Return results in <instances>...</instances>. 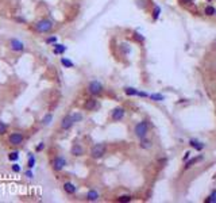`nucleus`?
I'll use <instances>...</instances> for the list:
<instances>
[{
    "label": "nucleus",
    "instance_id": "obj_2",
    "mask_svg": "<svg viewBox=\"0 0 216 203\" xmlns=\"http://www.w3.org/2000/svg\"><path fill=\"white\" fill-rule=\"evenodd\" d=\"M86 91H88V94L91 95V96H100V95H103V92H104V87H103V84L100 83L99 80H92L88 83V85H86Z\"/></svg>",
    "mask_w": 216,
    "mask_h": 203
},
{
    "label": "nucleus",
    "instance_id": "obj_21",
    "mask_svg": "<svg viewBox=\"0 0 216 203\" xmlns=\"http://www.w3.org/2000/svg\"><path fill=\"white\" fill-rule=\"evenodd\" d=\"M189 144H191V146L195 148L196 150H203L204 149V144L203 142H200V141H197V140H191L189 141Z\"/></svg>",
    "mask_w": 216,
    "mask_h": 203
},
{
    "label": "nucleus",
    "instance_id": "obj_1",
    "mask_svg": "<svg viewBox=\"0 0 216 203\" xmlns=\"http://www.w3.org/2000/svg\"><path fill=\"white\" fill-rule=\"evenodd\" d=\"M53 28H54L53 20H50L47 18H42V19L37 20L33 25V30L38 34H49V33H51Z\"/></svg>",
    "mask_w": 216,
    "mask_h": 203
},
{
    "label": "nucleus",
    "instance_id": "obj_4",
    "mask_svg": "<svg viewBox=\"0 0 216 203\" xmlns=\"http://www.w3.org/2000/svg\"><path fill=\"white\" fill-rule=\"evenodd\" d=\"M105 152H107L105 144H100V142L99 144H95L91 149V157L93 158V160H100V158L105 155Z\"/></svg>",
    "mask_w": 216,
    "mask_h": 203
},
{
    "label": "nucleus",
    "instance_id": "obj_10",
    "mask_svg": "<svg viewBox=\"0 0 216 203\" xmlns=\"http://www.w3.org/2000/svg\"><path fill=\"white\" fill-rule=\"evenodd\" d=\"M124 115H126V110L123 108V107H120V106L115 107V108L111 111V119L114 122H119L124 118Z\"/></svg>",
    "mask_w": 216,
    "mask_h": 203
},
{
    "label": "nucleus",
    "instance_id": "obj_3",
    "mask_svg": "<svg viewBox=\"0 0 216 203\" xmlns=\"http://www.w3.org/2000/svg\"><path fill=\"white\" fill-rule=\"evenodd\" d=\"M50 165H51V168H53L54 172H61V171H64L66 168V165H68V160L65 158V156L57 155V156H54V157L51 158Z\"/></svg>",
    "mask_w": 216,
    "mask_h": 203
},
{
    "label": "nucleus",
    "instance_id": "obj_40",
    "mask_svg": "<svg viewBox=\"0 0 216 203\" xmlns=\"http://www.w3.org/2000/svg\"><path fill=\"white\" fill-rule=\"evenodd\" d=\"M215 15H216V14H215Z\"/></svg>",
    "mask_w": 216,
    "mask_h": 203
},
{
    "label": "nucleus",
    "instance_id": "obj_7",
    "mask_svg": "<svg viewBox=\"0 0 216 203\" xmlns=\"http://www.w3.org/2000/svg\"><path fill=\"white\" fill-rule=\"evenodd\" d=\"M8 48L14 53H23L26 50V43L19 38H11L10 42H8Z\"/></svg>",
    "mask_w": 216,
    "mask_h": 203
},
{
    "label": "nucleus",
    "instance_id": "obj_13",
    "mask_svg": "<svg viewBox=\"0 0 216 203\" xmlns=\"http://www.w3.org/2000/svg\"><path fill=\"white\" fill-rule=\"evenodd\" d=\"M66 50H68V46L64 45V43L56 42L53 45V54L54 56H64Z\"/></svg>",
    "mask_w": 216,
    "mask_h": 203
},
{
    "label": "nucleus",
    "instance_id": "obj_12",
    "mask_svg": "<svg viewBox=\"0 0 216 203\" xmlns=\"http://www.w3.org/2000/svg\"><path fill=\"white\" fill-rule=\"evenodd\" d=\"M62 188H64L65 194H68V195H74V194L77 192V185L74 184L73 181H65L64 184H62Z\"/></svg>",
    "mask_w": 216,
    "mask_h": 203
},
{
    "label": "nucleus",
    "instance_id": "obj_15",
    "mask_svg": "<svg viewBox=\"0 0 216 203\" xmlns=\"http://www.w3.org/2000/svg\"><path fill=\"white\" fill-rule=\"evenodd\" d=\"M53 121H54V115H53V112H46V114L42 117L41 123L43 125V126H50V125L53 123Z\"/></svg>",
    "mask_w": 216,
    "mask_h": 203
},
{
    "label": "nucleus",
    "instance_id": "obj_20",
    "mask_svg": "<svg viewBox=\"0 0 216 203\" xmlns=\"http://www.w3.org/2000/svg\"><path fill=\"white\" fill-rule=\"evenodd\" d=\"M124 94L127 95V96H139L140 91L132 88V87H126V88H124Z\"/></svg>",
    "mask_w": 216,
    "mask_h": 203
},
{
    "label": "nucleus",
    "instance_id": "obj_25",
    "mask_svg": "<svg viewBox=\"0 0 216 203\" xmlns=\"http://www.w3.org/2000/svg\"><path fill=\"white\" fill-rule=\"evenodd\" d=\"M149 98L154 102H162L163 99H165V96L161 95V94H151V95H149Z\"/></svg>",
    "mask_w": 216,
    "mask_h": 203
},
{
    "label": "nucleus",
    "instance_id": "obj_5",
    "mask_svg": "<svg viewBox=\"0 0 216 203\" xmlns=\"http://www.w3.org/2000/svg\"><path fill=\"white\" fill-rule=\"evenodd\" d=\"M74 125H76V122H74L73 114H72V112H68V114H65L64 117H62L61 122H60V129H61L62 131H68V130H70Z\"/></svg>",
    "mask_w": 216,
    "mask_h": 203
},
{
    "label": "nucleus",
    "instance_id": "obj_30",
    "mask_svg": "<svg viewBox=\"0 0 216 203\" xmlns=\"http://www.w3.org/2000/svg\"><path fill=\"white\" fill-rule=\"evenodd\" d=\"M45 146H46V144H45L43 141L38 142V144L35 145V152H37V153H41V152H43V150H45Z\"/></svg>",
    "mask_w": 216,
    "mask_h": 203
},
{
    "label": "nucleus",
    "instance_id": "obj_16",
    "mask_svg": "<svg viewBox=\"0 0 216 203\" xmlns=\"http://www.w3.org/2000/svg\"><path fill=\"white\" fill-rule=\"evenodd\" d=\"M60 64H61V66L65 69L74 68V62L70 58H68V57H61V58H60Z\"/></svg>",
    "mask_w": 216,
    "mask_h": 203
},
{
    "label": "nucleus",
    "instance_id": "obj_26",
    "mask_svg": "<svg viewBox=\"0 0 216 203\" xmlns=\"http://www.w3.org/2000/svg\"><path fill=\"white\" fill-rule=\"evenodd\" d=\"M11 171H12L14 173H21V172H22L21 164H18V161H16V162H12V165H11Z\"/></svg>",
    "mask_w": 216,
    "mask_h": 203
},
{
    "label": "nucleus",
    "instance_id": "obj_31",
    "mask_svg": "<svg viewBox=\"0 0 216 203\" xmlns=\"http://www.w3.org/2000/svg\"><path fill=\"white\" fill-rule=\"evenodd\" d=\"M204 12H205V15H215L216 14V10L214 7H212V5H208V7H205V10H204Z\"/></svg>",
    "mask_w": 216,
    "mask_h": 203
},
{
    "label": "nucleus",
    "instance_id": "obj_29",
    "mask_svg": "<svg viewBox=\"0 0 216 203\" xmlns=\"http://www.w3.org/2000/svg\"><path fill=\"white\" fill-rule=\"evenodd\" d=\"M24 176H26V179H28V180H33L34 179V171L31 169V168H27V169L24 171Z\"/></svg>",
    "mask_w": 216,
    "mask_h": 203
},
{
    "label": "nucleus",
    "instance_id": "obj_22",
    "mask_svg": "<svg viewBox=\"0 0 216 203\" xmlns=\"http://www.w3.org/2000/svg\"><path fill=\"white\" fill-rule=\"evenodd\" d=\"M56 42H58V37L57 35H47L45 38V43L49 46H53Z\"/></svg>",
    "mask_w": 216,
    "mask_h": 203
},
{
    "label": "nucleus",
    "instance_id": "obj_28",
    "mask_svg": "<svg viewBox=\"0 0 216 203\" xmlns=\"http://www.w3.org/2000/svg\"><path fill=\"white\" fill-rule=\"evenodd\" d=\"M120 50H122L124 54H128L130 52H131V48H130V45H128V43L122 42V43H120Z\"/></svg>",
    "mask_w": 216,
    "mask_h": 203
},
{
    "label": "nucleus",
    "instance_id": "obj_38",
    "mask_svg": "<svg viewBox=\"0 0 216 203\" xmlns=\"http://www.w3.org/2000/svg\"><path fill=\"white\" fill-rule=\"evenodd\" d=\"M189 156H191V152H186V153H185V156H184V160H186V158H188Z\"/></svg>",
    "mask_w": 216,
    "mask_h": 203
},
{
    "label": "nucleus",
    "instance_id": "obj_33",
    "mask_svg": "<svg viewBox=\"0 0 216 203\" xmlns=\"http://www.w3.org/2000/svg\"><path fill=\"white\" fill-rule=\"evenodd\" d=\"M72 114H73V118H74V122H76V123H77V122H81V121H82V118H84V117H82L81 112H79V111L72 112Z\"/></svg>",
    "mask_w": 216,
    "mask_h": 203
},
{
    "label": "nucleus",
    "instance_id": "obj_34",
    "mask_svg": "<svg viewBox=\"0 0 216 203\" xmlns=\"http://www.w3.org/2000/svg\"><path fill=\"white\" fill-rule=\"evenodd\" d=\"M131 199L132 198L130 195H122L118 198V202H131Z\"/></svg>",
    "mask_w": 216,
    "mask_h": 203
},
{
    "label": "nucleus",
    "instance_id": "obj_19",
    "mask_svg": "<svg viewBox=\"0 0 216 203\" xmlns=\"http://www.w3.org/2000/svg\"><path fill=\"white\" fill-rule=\"evenodd\" d=\"M139 146L142 148V149H145V150H147V149H151V146H153V142L150 140H147L146 137H143V138H140V144H139Z\"/></svg>",
    "mask_w": 216,
    "mask_h": 203
},
{
    "label": "nucleus",
    "instance_id": "obj_6",
    "mask_svg": "<svg viewBox=\"0 0 216 203\" xmlns=\"http://www.w3.org/2000/svg\"><path fill=\"white\" fill-rule=\"evenodd\" d=\"M7 141H8V145H11V146H21L24 142V135L21 131H12L7 137Z\"/></svg>",
    "mask_w": 216,
    "mask_h": 203
},
{
    "label": "nucleus",
    "instance_id": "obj_18",
    "mask_svg": "<svg viewBox=\"0 0 216 203\" xmlns=\"http://www.w3.org/2000/svg\"><path fill=\"white\" fill-rule=\"evenodd\" d=\"M37 164V157L34 153H28L27 156V168H31V169H34V167H35Z\"/></svg>",
    "mask_w": 216,
    "mask_h": 203
},
{
    "label": "nucleus",
    "instance_id": "obj_27",
    "mask_svg": "<svg viewBox=\"0 0 216 203\" xmlns=\"http://www.w3.org/2000/svg\"><path fill=\"white\" fill-rule=\"evenodd\" d=\"M200 160H203V156H198V157H195V158H192V160H189L188 162H186V165H185V169H188L189 167H192V165L196 164V162L200 161Z\"/></svg>",
    "mask_w": 216,
    "mask_h": 203
},
{
    "label": "nucleus",
    "instance_id": "obj_8",
    "mask_svg": "<svg viewBox=\"0 0 216 203\" xmlns=\"http://www.w3.org/2000/svg\"><path fill=\"white\" fill-rule=\"evenodd\" d=\"M147 133H149V126H147V123H146V121H140V122H138V123L135 125V127H134L135 137H138L140 140V138L146 137Z\"/></svg>",
    "mask_w": 216,
    "mask_h": 203
},
{
    "label": "nucleus",
    "instance_id": "obj_32",
    "mask_svg": "<svg viewBox=\"0 0 216 203\" xmlns=\"http://www.w3.org/2000/svg\"><path fill=\"white\" fill-rule=\"evenodd\" d=\"M207 203H216V190L212 191V194L208 196V199L205 201Z\"/></svg>",
    "mask_w": 216,
    "mask_h": 203
},
{
    "label": "nucleus",
    "instance_id": "obj_9",
    "mask_svg": "<svg viewBox=\"0 0 216 203\" xmlns=\"http://www.w3.org/2000/svg\"><path fill=\"white\" fill-rule=\"evenodd\" d=\"M84 110L85 111H96L97 108L100 107V104H99V100L96 99L95 96H92V98H88L85 102H84Z\"/></svg>",
    "mask_w": 216,
    "mask_h": 203
},
{
    "label": "nucleus",
    "instance_id": "obj_17",
    "mask_svg": "<svg viewBox=\"0 0 216 203\" xmlns=\"http://www.w3.org/2000/svg\"><path fill=\"white\" fill-rule=\"evenodd\" d=\"M19 157H21V152H19L18 149L11 150V152H8V155H7L8 161H11V162H16L19 160Z\"/></svg>",
    "mask_w": 216,
    "mask_h": 203
},
{
    "label": "nucleus",
    "instance_id": "obj_23",
    "mask_svg": "<svg viewBox=\"0 0 216 203\" xmlns=\"http://www.w3.org/2000/svg\"><path fill=\"white\" fill-rule=\"evenodd\" d=\"M8 133V125L3 119H0V135H5Z\"/></svg>",
    "mask_w": 216,
    "mask_h": 203
},
{
    "label": "nucleus",
    "instance_id": "obj_14",
    "mask_svg": "<svg viewBox=\"0 0 216 203\" xmlns=\"http://www.w3.org/2000/svg\"><path fill=\"white\" fill-rule=\"evenodd\" d=\"M99 198H100V194L97 190H89L85 195V199L88 202H96V201H99Z\"/></svg>",
    "mask_w": 216,
    "mask_h": 203
},
{
    "label": "nucleus",
    "instance_id": "obj_11",
    "mask_svg": "<svg viewBox=\"0 0 216 203\" xmlns=\"http://www.w3.org/2000/svg\"><path fill=\"white\" fill-rule=\"evenodd\" d=\"M85 153L84 148H82V145L80 144H73L70 148V155L73 156V157H82Z\"/></svg>",
    "mask_w": 216,
    "mask_h": 203
},
{
    "label": "nucleus",
    "instance_id": "obj_36",
    "mask_svg": "<svg viewBox=\"0 0 216 203\" xmlns=\"http://www.w3.org/2000/svg\"><path fill=\"white\" fill-rule=\"evenodd\" d=\"M160 12H161V8H160V7H155L154 11H153V19L157 20L158 16H160Z\"/></svg>",
    "mask_w": 216,
    "mask_h": 203
},
{
    "label": "nucleus",
    "instance_id": "obj_37",
    "mask_svg": "<svg viewBox=\"0 0 216 203\" xmlns=\"http://www.w3.org/2000/svg\"><path fill=\"white\" fill-rule=\"evenodd\" d=\"M180 3L181 4H184V5H186V4H192L193 0H180Z\"/></svg>",
    "mask_w": 216,
    "mask_h": 203
},
{
    "label": "nucleus",
    "instance_id": "obj_39",
    "mask_svg": "<svg viewBox=\"0 0 216 203\" xmlns=\"http://www.w3.org/2000/svg\"><path fill=\"white\" fill-rule=\"evenodd\" d=\"M208 2H211V0H208Z\"/></svg>",
    "mask_w": 216,
    "mask_h": 203
},
{
    "label": "nucleus",
    "instance_id": "obj_24",
    "mask_svg": "<svg viewBox=\"0 0 216 203\" xmlns=\"http://www.w3.org/2000/svg\"><path fill=\"white\" fill-rule=\"evenodd\" d=\"M12 19H14V22H16L18 25H26V23H27V19H26L24 16H21V15H15Z\"/></svg>",
    "mask_w": 216,
    "mask_h": 203
},
{
    "label": "nucleus",
    "instance_id": "obj_35",
    "mask_svg": "<svg viewBox=\"0 0 216 203\" xmlns=\"http://www.w3.org/2000/svg\"><path fill=\"white\" fill-rule=\"evenodd\" d=\"M134 39L138 41V42H145V37L139 33H134Z\"/></svg>",
    "mask_w": 216,
    "mask_h": 203
}]
</instances>
